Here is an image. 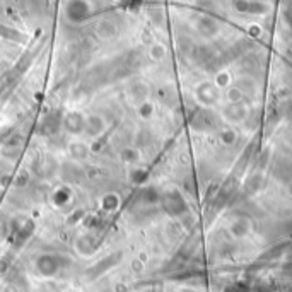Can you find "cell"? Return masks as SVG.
I'll return each mask as SVG.
<instances>
[{"instance_id": "1", "label": "cell", "mask_w": 292, "mask_h": 292, "mask_svg": "<svg viewBox=\"0 0 292 292\" xmlns=\"http://www.w3.org/2000/svg\"><path fill=\"white\" fill-rule=\"evenodd\" d=\"M64 127H65L67 132L72 133V135H80V133H84L86 116L79 111L67 113L65 118H64Z\"/></svg>"}, {"instance_id": "2", "label": "cell", "mask_w": 292, "mask_h": 292, "mask_svg": "<svg viewBox=\"0 0 292 292\" xmlns=\"http://www.w3.org/2000/svg\"><path fill=\"white\" fill-rule=\"evenodd\" d=\"M106 130V123L99 115H91L86 118V127H84V133L91 137H99L102 132Z\"/></svg>"}, {"instance_id": "3", "label": "cell", "mask_w": 292, "mask_h": 292, "mask_svg": "<svg viewBox=\"0 0 292 292\" xmlns=\"http://www.w3.org/2000/svg\"><path fill=\"white\" fill-rule=\"evenodd\" d=\"M89 145L80 140H74L69 143V154L72 159H75V161H82V159H86L89 156Z\"/></svg>"}, {"instance_id": "4", "label": "cell", "mask_w": 292, "mask_h": 292, "mask_svg": "<svg viewBox=\"0 0 292 292\" xmlns=\"http://www.w3.org/2000/svg\"><path fill=\"white\" fill-rule=\"evenodd\" d=\"M118 205H120V198L116 197V193H108L105 198H102V207L106 210H115Z\"/></svg>"}, {"instance_id": "5", "label": "cell", "mask_w": 292, "mask_h": 292, "mask_svg": "<svg viewBox=\"0 0 292 292\" xmlns=\"http://www.w3.org/2000/svg\"><path fill=\"white\" fill-rule=\"evenodd\" d=\"M121 159L125 162H135L138 159V154L135 151H132V149H125V151L121 152Z\"/></svg>"}, {"instance_id": "6", "label": "cell", "mask_w": 292, "mask_h": 292, "mask_svg": "<svg viewBox=\"0 0 292 292\" xmlns=\"http://www.w3.org/2000/svg\"><path fill=\"white\" fill-rule=\"evenodd\" d=\"M69 192H65V190H58V192H55L53 195V200H56V203L61 205V203H65L67 200H69Z\"/></svg>"}]
</instances>
